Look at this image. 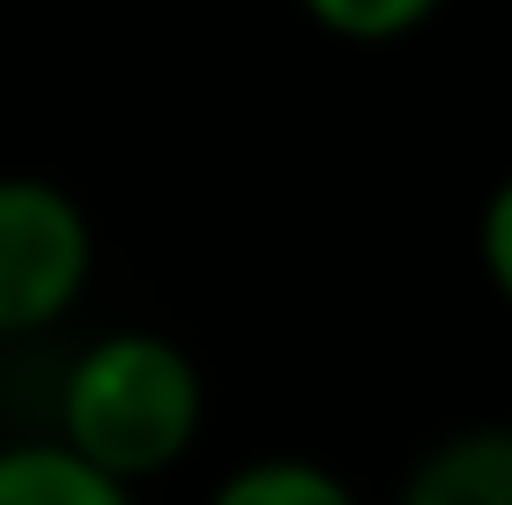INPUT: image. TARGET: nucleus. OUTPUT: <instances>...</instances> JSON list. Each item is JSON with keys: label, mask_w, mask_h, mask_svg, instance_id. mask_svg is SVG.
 <instances>
[{"label": "nucleus", "mask_w": 512, "mask_h": 505, "mask_svg": "<svg viewBox=\"0 0 512 505\" xmlns=\"http://www.w3.org/2000/svg\"><path fill=\"white\" fill-rule=\"evenodd\" d=\"M201 364H193L171 335L127 327V335L90 342L60 379V446L90 461L112 483H149L179 468L201 439Z\"/></svg>", "instance_id": "obj_1"}, {"label": "nucleus", "mask_w": 512, "mask_h": 505, "mask_svg": "<svg viewBox=\"0 0 512 505\" xmlns=\"http://www.w3.org/2000/svg\"><path fill=\"white\" fill-rule=\"evenodd\" d=\"M97 268V231L82 201L52 179L8 171L0 179V342L60 327L82 305Z\"/></svg>", "instance_id": "obj_2"}, {"label": "nucleus", "mask_w": 512, "mask_h": 505, "mask_svg": "<svg viewBox=\"0 0 512 505\" xmlns=\"http://www.w3.org/2000/svg\"><path fill=\"white\" fill-rule=\"evenodd\" d=\"M394 505H512V424H475L431 446Z\"/></svg>", "instance_id": "obj_3"}, {"label": "nucleus", "mask_w": 512, "mask_h": 505, "mask_svg": "<svg viewBox=\"0 0 512 505\" xmlns=\"http://www.w3.org/2000/svg\"><path fill=\"white\" fill-rule=\"evenodd\" d=\"M0 505H134V491L75 461L60 439H23L0 446Z\"/></svg>", "instance_id": "obj_4"}, {"label": "nucleus", "mask_w": 512, "mask_h": 505, "mask_svg": "<svg viewBox=\"0 0 512 505\" xmlns=\"http://www.w3.org/2000/svg\"><path fill=\"white\" fill-rule=\"evenodd\" d=\"M208 505H364L334 476L327 461H305V454H268V461H245L216 483Z\"/></svg>", "instance_id": "obj_5"}, {"label": "nucleus", "mask_w": 512, "mask_h": 505, "mask_svg": "<svg viewBox=\"0 0 512 505\" xmlns=\"http://www.w3.org/2000/svg\"><path fill=\"white\" fill-rule=\"evenodd\" d=\"M297 8L342 45H401V38H416L446 0H297Z\"/></svg>", "instance_id": "obj_6"}, {"label": "nucleus", "mask_w": 512, "mask_h": 505, "mask_svg": "<svg viewBox=\"0 0 512 505\" xmlns=\"http://www.w3.org/2000/svg\"><path fill=\"white\" fill-rule=\"evenodd\" d=\"M475 253H483V275H490V290L512 305V171L498 186H490V201H483V223H475Z\"/></svg>", "instance_id": "obj_7"}]
</instances>
